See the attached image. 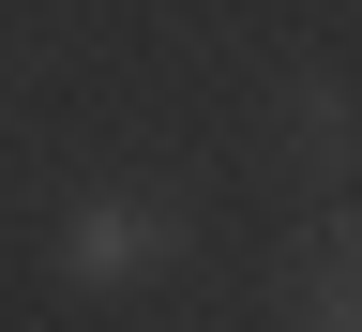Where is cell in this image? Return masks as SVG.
<instances>
[{"label": "cell", "instance_id": "cell-1", "mask_svg": "<svg viewBox=\"0 0 362 332\" xmlns=\"http://www.w3.org/2000/svg\"><path fill=\"white\" fill-rule=\"evenodd\" d=\"M45 272H61L76 302H151L197 272V212L166 197V181H76V212L45 227Z\"/></svg>", "mask_w": 362, "mask_h": 332}, {"label": "cell", "instance_id": "cell-3", "mask_svg": "<svg viewBox=\"0 0 362 332\" xmlns=\"http://www.w3.org/2000/svg\"><path fill=\"white\" fill-rule=\"evenodd\" d=\"M272 166L317 181V197H347V181H362V91H347L332 61H302L287 91H272Z\"/></svg>", "mask_w": 362, "mask_h": 332}, {"label": "cell", "instance_id": "cell-2", "mask_svg": "<svg viewBox=\"0 0 362 332\" xmlns=\"http://www.w3.org/2000/svg\"><path fill=\"white\" fill-rule=\"evenodd\" d=\"M272 317L287 332H362V197H317L272 242Z\"/></svg>", "mask_w": 362, "mask_h": 332}]
</instances>
